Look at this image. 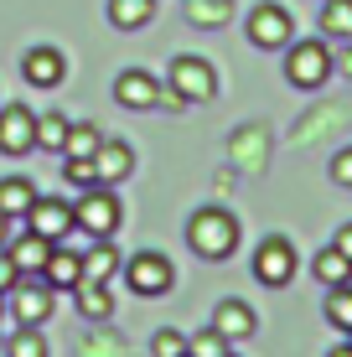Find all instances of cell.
<instances>
[{"label":"cell","mask_w":352,"mask_h":357,"mask_svg":"<svg viewBox=\"0 0 352 357\" xmlns=\"http://www.w3.org/2000/svg\"><path fill=\"white\" fill-rule=\"evenodd\" d=\"M93 171H99V187H114V181H125L130 171H135V151H130L125 140H99Z\"/></svg>","instance_id":"13"},{"label":"cell","mask_w":352,"mask_h":357,"mask_svg":"<svg viewBox=\"0 0 352 357\" xmlns=\"http://www.w3.org/2000/svg\"><path fill=\"white\" fill-rule=\"evenodd\" d=\"M332 181H337V187H352V145L332 155Z\"/></svg>","instance_id":"31"},{"label":"cell","mask_w":352,"mask_h":357,"mask_svg":"<svg viewBox=\"0 0 352 357\" xmlns=\"http://www.w3.org/2000/svg\"><path fill=\"white\" fill-rule=\"evenodd\" d=\"M63 176L72 187H99V171H93V155H68L63 161Z\"/></svg>","instance_id":"29"},{"label":"cell","mask_w":352,"mask_h":357,"mask_svg":"<svg viewBox=\"0 0 352 357\" xmlns=\"http://www.w3.org/2000/svg\"><path fill=\"white\" fill-rule=\"evenodd\" d=\"M223 352H228V337H223V331H217L213 321L187 337V357H223Z\"/></svg>","instance_id":"25"},{"label":"cell","mask_w":352,"mask_h":357,"mask_svg":"<svg viewBox=\"0 0 352 357\" xmlns=\"http://www.w3.org/2000/svg\"><path fill=\"white\" fill-rule=\"evenodd\" d=\"M254 280H264L270 290H280L296 280V243L290 238H264L254 249Z\"/></svg>","instance_id":"8"},{"label":"cell","mask_w":352,"mask_h":357,"mask_svg":"<svg viewBox=\"0 0 352 357\" xmlns=\"http://www.w3.org/2000/svg\"><path fill=\"white\" fill-rule=\"evenodd\" d=\"M68 114H36V151H52L63 155V140H68Z\"/></svg>","instance_id":"23"},{"label":"cell","mask_w":352,"mask_h":357,"mask_svg":"<svg viewBox=\"0 0 352 357\" xmlns=\"http://www.w3.org/2000/svg\"><path fill=\"white\" fill-rule=\"evenodd\" d=\"M16 280H21V269H16V259H10V254L0 249V295H6L10 285H16Z\"/></svg>","instance_id":"32"},{"label":"cell","mask_w":352,"mask_h":357,"mask_svg":"<svg viewBox=\"0 0 352 357\" xmlns=\"http://www.w3.org/2000/svg\"><path fill=\"white\" fill-rule=\"evenodd\" d=\"M6 243H10V218L0 213V249H6Z\"/></svg>","instance_id":"35"},{"label":"cell","mask_w":352,"mask_h":357,"mask_svg":"<svg viewBox=\"0 0 352 357\" xmlns=\"http://www.w3.org/2000/svg\"><path fill=\"white\" fill-rule=\"evenodd\" d=\"M42 280L52 290H72L83 280V254H72L63 249V243H52V254H47V264H42Z\"/></svg>","instance_id":"14"},{"label":"cell","mask_w":352,"mask_h":357,"mask_svg":"<svg viewBox=\"0 0 352 357\" xmlns=\"http://www.w3.org/2000/svg\"><path fill=\"white\" fill-rule=\"evenodd\" d=\"M26 228L52 238V243L72 238V202H63V197H36L31 213H26Z\"/></svg>","instance_id":"9"},{"label":"cell","mask_w":352,"mask_h":357,"mask_svg":"<svg viewBox=\"0 0 352 357\" xmlns=\"http://www.w3.org/2000/svg\"><path fill=\"white\" fill-rule=\"evenodd\" d=\"M6 357H47V337H42V326H21L16 337H10Z\"/></svg>","instance_id":"27"},{"label":"cell","mask_w":352,"mask_h":357,"mask_svg":"<svg viewBox=\"0 0 352 357\" xmlns=\"http://www.w3.org/2000/svg\"><path fill=\"white\" fill-rule=\"evenodd\" d=\"M326 357H352V342H337V347L326 352Z\"/></svg>","instance_id":"36"},{"label":"cell","mask_w":352,"mask_h":357,"mask_svg":"<svg viewBox=\"0 0 352 357\" xmlns=\"http://www.w3.org/2000/svg\"><path fill=\"white\" fill-rule=\"evenodd\" d=\"M151 16H155V0H109V21L119 31H140Z\"/></svg>","instance_id":"21"},{"label":"cell","mask_w":352,"mask_h":357,"mask_svg":"<svg viewBox=\"0 0 352 357\" xmlns=\"http://www.w3.org/2000/svg\"><path fill=\"white\" fill-rule=\"evenodd\" d=\"M166 89H171L181 104H208V98H217V73H213V63H202V57H171Z\"/></svg>","instance_id":"4"},{"label":"cell","mask_w":352,"mask_h":357,"mask_svg":"<svg viewBox=\"0 0 352 357\" xmlns=\"http://www.w3.org/2000/svg\"><path fill=\"white\" fill-rule=\"evenodd\" d=\"M72 228H83L89 238H109L119 228V197L109 187H83V197L72 202Z\"/></svg>","instance_id":"2"},{"label":"cell","mask_w":352,"mask_h":357,"mask_svg":"<svg viewBox=\"0 0 352 357\" xmlns=\"http://www.w3.org/2000/svg\"><path fill=\"white\" fill-rule=\"evenodd\" d=\"M21 73H26L31 89H57V83L68 78V63L57 47H31L26 57H21Z\"/></svg>","instance_id":"12"},{"label":"cell","mask_w":352,"mask_h":357,"mask_svg":"<svg viewBox=\"0 0 352 357\" xmlns=\"http://www.w3.org/2000/svg\"><path fill=\"white\" fill-rule=\"evenodd\" d=\"M6 254L16 259L21 275H42V264H47V254H52V238H42V233H21V238H10L6 243Z\"/></svg>","instance_id":"15"},{"label":"cell","mask_w":352,"mask_h":357,"mask_svg":"<svg viewBox=\"0 0 352 357\" xmlns=\"http://www.w3.org/2000/svg\"><path fill=\"white\" fill-rule=\"evenodd\" d=\"M187 243H192V254H197V259L223 264L228 254L238 249V223H234V213H223V207H197V213H192V223H187Z\"/></svg>","instance_id":"1"},{"label":"cell","mask_w":352,"mask_h":357,"mask_svg":"<svg viewBox=\"0 0 352 357\" xmlns=\"http://www.w3.org/2000/svg\"><path fill=\"white\" fill-rule=\"evenodd\" d=\"M187 16L197 21V26H223V21L234 16V6H228V0H187Z\"/></svg>","instance_id":"26"},{"label":"cell","mask_w":352,"mask_h":357,"mask_svg":"<svg viewBox=\"0 0 352 357\" xmlns=\"http://www.w3.org/2000/svg\"><path fill=\"white\" fill-rule=\"evenodd\" d=\"M6 295H10V311H16V321H21V326H42V321H52V295H57V290L47 285L42 275H21Z\"/></svg>","instance_id":"5"},{"label":"cell","mask_w":352,"mask_h":357,"mask_svg":"<svg viewBox=\"0 0 352 357\" xmlns=\"http://www.w3.org/2000/svg\"><path fill=\"white\" fill-rule=\"evenodd\" d=\"M285 78H290V89H321L332 78L326 42H290L285 47Z\"/></svg>","instance_id":"3"},{"label":"cell","mask_w":352,"mask_h":357,"mask_svg":"<svg viewBox=\"0 0 352 357\" xmlns=\"http://www.w3.org/2000/svg\"><path fill=\"white\" fill-rule=\"evenodd\" d=\"M332 73H347V78H352V47H347L342 57H337V68H332Z\"/></svg>","instance_id":"34"},{"label":"cell","mask_w":352,"mask_h":357,"mask_svg":"<svg viewBox=\"0 0 352 357\" xmlns=\"http://www.w3.org/2000/svg\"><path fill=\"white\" fill-rule=\"evenodd\" d=\"M114 269H119V249H114L109 238H93L89 259H83V280H99V285H104V280L114 275Z\"/></svg>","instance_id":"22"},{"label":"cell","mask_w":352,"mask_h":357,"mask_svg":"<svg viewBox=\"0 0 352 357\" xmlns=\"http://www.w3.org/2000/svg\"><path fill=\"white\" fill-rule=\"evenodd\" d=\"M213 326L223 331L228 342H244V337H254V326H259V316H254V311H249L244 301H223V305H217V311H213Z\"/></svg>","instance_id":"16"},{"label":"cell","mask_w":352,"mask_h":357,"mask_svg":"<svg viewBox=\"0 0 352 357\" xmlns=\"http://www.w3.org/2000/svg\"><path fill=\"white\" fill-rule=\"evenodd\" d=\"M223 357H234V352H223Z\"/></svg>","instance_id":"37"},{"label":"cell","mask_w":352,"mask_h":357,"mask_svg":"<svg viewBox=\"0 0 352 357\" xmlns=\"http://www.w3.org/2000/svg\"><path fill=\"white\" fill-rule=\"evenodd\" d=\"M321 31L326 42H352V0H321Z\"/></svg>","instance_id":"20"},{"label":"cell","mask_w":352,"mask_h":357,"mask_svg":"<svg viewBox=\"0 0 352 357\" xmlns=\"http://www.w3.org/2000/svg\"><path fill=\"white\" fill-rule=\"evenodd\" d=\"M31 202H36V187H31L26 176H6V181H0V213H6L10 223H16V218H26Z\"/></svg>","instance_id":"18"},{"label":"cell","mask_w":352,"mask_h":357,"mask_svg":"<svg viewBox=\"0 0 352 357\" xmlns=\"http://www.w3.org/2000/svg\"><path fill=\"white\" fill-rule=\"evenodd\" d=\"M99 140H104V135L93 130V125H68L63 155H93V151H99Z\"/></svg>","instance_id":"28"},{"label":"cell","mask_w":352,"mask_h":357,"mask_svg":"<svg viewBox=\"0 0 352 357\" xmlns=\"http://www.w3.org/2000/svg\"><path fill=\"white\" fill-rule=\"evenodd\" d=\"M72 295H78V311L89 316V321H109L114 301H109V290L99 285V280H78V285H72Z\"/></svg>","instance_id":"19"},{"label":"cell","mask_w":352,"mask_h":357,"mask_svg":"<svg viewBox=\"0 0 352 357\" xmlns=\"http://www.w3.org/2000/svg\"><path fill=\"white\" fill-rule=\"evenodd\" d=\"M155 98H161V83H155V73L125 68V73L114 78V104H125V109H155Z\"/></svg>","instance_id":"11"},{"label":"cell","mask_w":352,"mask_h":357,"mask_svg":"<svg viewBox=\"0 0 352 357\" xmlns=\"http://www.w3.org/2000/svg\"><path fill=\"white\" fill-rule=\"evenodd\" d=\"M244 36L254 47H264V52H280V47H290V36H296V21H290L285 6H254L249 21H244Z\"/></svg>","instance_id":"6"},{"label":"cell","mask_w":352,"mask_h":357,"mask_svg":"<svg viewBox=\"0 0 352 357\" xmlns=\"http://www.w3.org/2000/svg\"><path fill=\"white\" fill-rule=\"evenodd\" d=\"M0 151L6 155H31L36 151V114L21 104H10L0 114Z\"/></svg>","instance_id":"10"},{"label":"cell","mask_w":352,"mask_h":357,"mask_svg":"<svg viewBox=\"0 0 352 357\" xmlns=\"http://www.w3.org/2000/svg\"><path fill=\"white\" fill-rule=\"evenodd\" d=\"M337 249H342L347 259H352V223H342V228H337Z\"/></svg>","instance_id":"33"},{"label":"cell","mask_w":352,"mask_h":357,"mask_svg":"<svg viewBox=\"0 0 352 357\" xmlns=\"http://www.w3.org/2000/svg\"><path fill=\"white\" fill-rule=\"evenodd\" d=\"M125 280H130V290H135V295L155 301V295H166V290L176 285V269H171V259H166V254L145 249V254H135V259L125 264Z\"/></svg>","instance_id":"7"},{"label":"cell","mask_w":352,"mask_h":357,"mask_svg":"<svg viewBox=\"0 0 352 357\" xmlns=\"http://www.w3.org/2000/svg\"><path fill=\"white\" fill-rule=\"evenodd\" d=\"M326 321L352 337V285H332L326 290Z\"/></svg>","instance_id":"24"},{"label":"cell","mask_w":352,"mask_h":357,"mask_svg":"<svg viewBox=\"0 0 352 357\" xmlns=\"http://www.w3.org/2000/svg\"><path fill=\"white\" fill-rule=\"evenodd\" d=\"M311 275H316L326 290H332V285H352V259L332 243V249H321L316 259H311Z\"/></svg>","instance_id":"17"},{"label":"cell","mask_w":352,"mask_h":357,"mask_svg":"<svg viewBox=\"0 0 352 357\" xmlns=\"http://www.w3.org/2000/svg\"><path fill=\"white\" fill-rule=\"evenodd\" d=\"M151 352H155V357H187V331H176V326L155 331V337H151Z\"/></svg>","instance_id":"30"}]
</instances>
